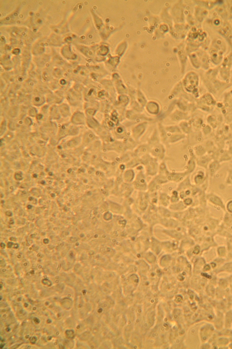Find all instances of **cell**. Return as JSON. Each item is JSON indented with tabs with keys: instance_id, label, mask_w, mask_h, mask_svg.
I'll use <instances>...</instances> for the list:
<instances>
[{
	"instance_id": "obj_1",
	"label": "cell",
	"mask_w": 232,
	"mask_h": 349,
	"mask_svg": "<svg viewBox=\"0 0 232 349\" xmlns=\"http://www.w3.org/2000/svg\"><path fill=\"white\" fill-rule=\"evenodd\" d=\"M228 182L232 183V170L230 172L229 176H228Z\"/></svg>"
},
{
	"instance_id": "obj_2",
	"label": "cell",
	"mask_w": 232,
	"mask_h": 349,
	"mask_svg": "<svg viewBox=\"0 0 232 349\" xmlns=\"http://www.w3.org/2000/svg\"><path fill=\"white\" fill-rule=\"evenodd\" d=\"M228 210H229L230 212H232V201L230 202V203L228 204Z\"/></svg>"
}]
</instances>
